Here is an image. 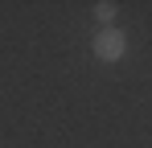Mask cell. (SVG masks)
I'll return each mask as SVG.
<instances>
[{"label": "cell", "instance_id": "obj_2", "mask_svg": "<svg viewBox=\"0 0 152 148\" xmlns=\"http://www.w3.org/2000/svg\"><path fill=\"white\" fill-rule=\"evenodd\" d=\"M95 17L103 21V29H111L115 17H119V4H115V0H99V4H95Z\"/></svg>", "mask_w": 152, "mask_h": 148}, {"label": "cell", "instance_id": "obj_1", "mask_svg": "<svg viewBox=\"0 0 152 148\" xmlns=\"http://www.w3.org/2000/svg\"><path fill=\"white\" fill-rule=\"evenodd\" d=\"M91 53L107 62V66H115V62H124L127 58V33L119 25H111V29H99L95 33V41H91Z\"/></svg>", "mask_w": 152, "mask_h": 148}]
</instances>
